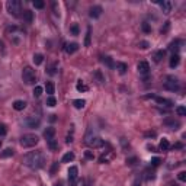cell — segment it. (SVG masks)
Wrapping results in <instances>:
<instances>
[{
    "label": "cell",
    "instance_id": "25",
    "mask_svg": "<svg viewBox=\"0 0 186 186\" xmlns=\"http://www.w3.org/2000/svg\"><path fill=\"white\" fill-rule=\"evenodd\" d=\"M76 87H77V90H79V92H87V90H89L87 84H84V83H83V80H79Z\"/></svg>",
    "mask_w": 186,
    "mask_h": 186
},
{
    "label": "cell",
    "instance_id": "49",
    "mask_svg": "<svg viewBox=\"0 0 186 186\" xmlns=\"http://www.w3.org/2000/svg\"><path fill=\"white\" fill-rule=\"evenodd\" d=\"M134 186H141V185H140V183H135V185H134Z\"/></svg>",
    "mask_w": 186,
    "mask_h": 186
},
{
    "label": "cell",
    "instance_id": "42",
    "mask_svg": "<svg viewBox=\"0 0 186 186\" xmlns=\"http://www.w3.org/2000/svg\"><path fill=\"white\" fill-rule=\"evenodd\" d=\"M95 76L99 79V83H103V81H105V77L102 76V73H100V71H96V73H95Z\"/></svg>",
    "mask_w": 186,
    "mask_h": 186
},
{
    "label": "cell",
    "instance_id": "33",
    "mask_svg": "<svg viewBox=\"0 0 186 186\" xmlns=\"http://www.w3.org/2000/svg\"><path fill=\"white\" fill-rule=\"evenodd\" d=\"M90 32H92V29L87 28V34H86V38H84V45H86V47L90 45Z\"/></svg>",
    "mask_w": 186,
    "mask_h": 186
},
{
    "label": "cell",
    "instance_id": "15",
    "mask_svg": "<svg viewBox=\"0 0 186 186\" xmlns=\"http://www.w3.org/2000/svg\"><path fill=\"white\" fill-rule=\"evenodd\" d=\"M77 50H79V44H76V42H71V44L66 45V52L67 54H74Z\"/></svg>",
    "mask_w": 186,
    "mask_h": 186
},
{
    "label": "cell",
    "instance_id": "40",
    "mask_svg": "<svg viewBox=\"0 0 186 186\" xmlns=\"http://www.w3.org/2000/svg\"><path fill=\"white\" fill-rule=\"evenodd\" d=\"M84 157L89 158V160H93V158H95V154H93L92 151H86V153H84Z\"/></svg>",
    "mask_w": 186,
    "mask_h": 186
},
{
    "label": "cell",
    "instance_id": "17",
    "mask_svg": "<svg viewBox=\"0 0 186 186\" xmlns=\"http://www.w3.org/2000/svg\"><path fill=\"white\" fill-rule=\"evenodd\" d=\"M54 135H55V128H52V127H50V128H47V129L44 131V137H45L47 140L54 138Z\"/></svg>",
    "mask_w": 186,
    "mask_h": 186
},
{
    "label": "cell",
    "instance_id": "48",
    "mask_svg": "<svg viewBox=\"0 0 186 186\" xmlns=\"http://www.w3.org/2000/svg\"><path fill=\"white\" fill-rule=\"evenodd\" d=\"M54 186H63V183H61V182H58V183H55Z\"/></svg>",
    "mask_w": 186,
    "mask_h": 186
},
{
    "label": "cell",
    "instance_id": "10",
    "mask_svg": "<svg viewBox=\"0 0 186 186\" xmlns=\"http://www.w3.org/2000/svg\"><path fill=\"white\" fill-rule=\"evenodd\" d=\"M25 124H26L29 128H38V127H39V124H41V121H39V118H35V116H29V118L25 121Z\"/></svg>",
    "mask_w": 186,
    "mask_h": 186
},
{
    "label": "cell",
    "instance_id": "12",
    "mask_svg": "<svg viewBox=\"0 0 186 186\" xmlns=\"http://www.w3.org/2000/svg\"><path fill=\"white\" fill-rule=\"evenodd\" d=\"M160 6H161V9H163V12L167 15V13H170L172 12V7H173V3L172 1H160Z\"/></svg>",
    "mask_w": 186,
    "mask_h": 186
},
{
    "label": "cell",
    "instance_id": "37",
    "mask_svg": "<svg viewBox=\"0 0 186 186\" xmlns=\"http://www.w3.org/2000/svg\"><path fill=\"white\" fill-rule=\"evenodd\" d=\"M6 132H7V128H6V125H4V124H0V137L6 135Z\"/></svg>",
    "mask_w": 186,
    "mask_h": 186
},
{
    "label": "cell",
    "instance_id": "18",
    "mask_svg": "<svg viewBox=\"0 0 186 186\" xmlns=\"http://www.w3.org/2000/svg\"><path fill=\"white\" fill-rule=\"evenodd\" d=\"M179 45H182V41H179V39H176V41H173V42L170 44V47H169V50H170V51H173L175 54H178L176 51H178V50L180 48Z\"/></svg>",
    "mask_w": 186,
    "mask_h": 186
},
{
    "label": "cell",
    "instance_id": "16",
    "mask_svg": "<svg viewBox=\"0 0 186 186\" xmlns=\"http://www.w3.org/2000/svg\"><path fill=\"white\" fill-rule=\"evenodd\" d=\"M179 61H180V57H179V54H173L172 57H170V67L172 69H175V67H178V64H179Z\"/></svg>",
    "mask_w": 186,
    "mask_h": 186
},
{
    "label": "cell",
    "instance_id": "9",
    "mask_svg": "<svg viewBox=\"0 0 186 186\" xmlns=\"http://www.w3.org/2000/svg\"><path fill=\"white\" fill-rule=\"evenodd\" d=\"M163 124H164V125H167V127H170L172 129H178V128L180 127V122H179L178 119H175V118L164 119V121H163Z\"/></svg>",
    "mask_w": 186,
    "mask_h": 186
},
{
    "label": "cell",
    "instance_id": "23",
    "mask_svg": "<svg viewBox=\"0 0 186 186\" xmlns=\"http://www.w3.org/2000/svg\"><path fill=\"white\" fill-rule=\"evenodd\" d=\"M45 92H47L50 96L54 95V83H52V81H47V84H45Z\"/></svg>",
    "mask_w": 186,
    "mask_h": 186
},
{
    "label": "cell",
    "instance_id": "32",
    "mask_svg": "<svg viewBox=\"0 0 186 186\" xmlns=\"http://www.w3.org/2000/svg\"><path fill=\"white\" fill-rule=\"evenodd\" d=\"M176 113H178L179 116H185L186 115V108L185 106H178V108H176Z\"/></svg>",
    "mask_w": 186,
    "mask_h": 186
},
{
    "label": "cell",
    "instance_id": "34",
    "mask_svg": "<svg viewBox=\"0 0 186 186\" xmlns=\"http://www.w3.org/2000/svg\"><path fill=\"white\" fill-rule=\"evenodd\" d=\"M42 90H44V89H42L41 86H37V87L34 89V96H35V98H39V96L42 95Z\"/></svg>",
    "mask_w": 186,
    "mask_h": 186
},
{
    "label": "cell",
    "instance_id": "31",
    "mask_svg": "<svg viewBox=\"0 0 186 186\" xmlns=\"http://www.w3.org/2000/svg\"><path fill=\"white\" fill-rule=\"evenodd\" d=\"M48 147L51 150H57L58 149V143H57L54 138H51V140H48Z\"/></svg>",
    "mask_w": 186,
    "mask_h": 186
},
{
    "label": "cell",
    "instance_id": "7",
    "mask_svg": "<svg viewBox=\"0 0 186 186\" xmlns=\"http://www.w3.org/2000/svg\"><path fill=\"white\" fill-rule=\"evenodd\" d=\"M86 143H87L90 147H93V149H99V147L103 146V140H102L100 137H89V135H87Z\"/></svg>",
    "mask_w": 186,
    "mask_h": 186
},
{
    "label": "cell",
    "instance_id": "45",
    "mask_svg": "<svg viewBox=\"0 0 186 186\" xmlns=\"http://www.w3.org/2000/svg\"><path fill=\"white\" fill-rule=\"evenodd\" d=\"M182 147H183V146H182L180 143H176V144H175L173 147H170V149H182Z\"/></svg>",
    "mask_w": 186,
    "mask_h": 186
},
{
    "label": "cell",
    "instance_id": "11",
    "mask_svg": "<svg viewBox=\"0 0 186 186\" xmlns=\"http://www.w3.org/2000/svg\"><path fill=\"white\" fill-rule=\"evenodd\" d=\"M137 69H138V71H140L141 74H147L150 71V66H149L147 61H140L138 66H137Z\"/></svg>",
    "mask_w": 186,
    "mask_h": 186
},
{
    "label": "cell",
    "instance_id": "20",
    "mask_svg": "<svg viewBox=\"0 0 186 186\" xmlns=\"http://www.w3.org/2000/svg\"><path fill=\"white\" fill-rule=\"evenodd\" d=\"M74 160V153H71V151H69V153H66L64 156H63V163H70V161H73Z\"/></svg>",
    "mask_w": 186,
    "mask_h": 186
},
{
    "label": "cell",
    "instance_id": "13",
    "mask_svg": "<svg viewBox=\"0 0 186 186\" xmlns=\"http://www.w3.org/2000/svg\"><path fill=\"white\" fill-rule=\"evenodd\" d=\"M154 99H156V102H157L158 105H163V106H167V108H170V106L173 105V102H172V100H169V99H164V98H158V96H154Z\"/></svg>",
    "mask_w": 186,
    "mask_h": 186
},
{
    "label": "cell",
    "instance_id": "24",
    "mask_svg": "<svg viewBox=\"0 0 186 186\" xmlns=\"http://www.w3.org/2000/svg\"><path fill=\"white\" fill-rule=\"evenodd\" d=\"M13 150L12 149H6V150H3L1 153H0V158H6V157H12L13 156Z\"/></svg>",
    "mask_w": 186,
    "mask_h": 186
},
{
    "label": "cell",
    "instance_id": "21",
    "mask_svg": "<svg viewBox=\"0 0 186 186\" xmlns=\"http://www.w3.org/2000/svg\"><path fill=\"white\" fill-rule=\"evenodd\" d=\"M160 150H163V151L170 150V143H169V140H167V138H163V140L160 141Z\"/></svg>",
    "mask_w": 186,
    "mask_h": 186
},
{
    "label": "cell",
    "instance_id": "22",
    "mask_svg": "<svg viewBox=\"0 0 186 186\" xmlns=\"http://www.w3.org/2000/svg\"><path fill=\"white\" fill-rule=\"evenodd\" d=\"M116 69H118V71H119L121 74H125L127 70H128V66H127L125 63H116Z\"/></svg>",
    "mask_w": 186,
    "mask_h": 186
},
{
    "label": "cell",
    "instance_id": "14",
    "mask_svg": "<svg viewBox=\"0 0 186 186\" xmlns=\"http://www.w3.org/2000/svg\"><path fill=\"white\" fill-rule=\"evenodd\" d=\"M26 108V102L25 100H15L13 102V109L15 111H23Z\"/></svg>",
    "mask_w": 186,
    "mask_h": 186
},
{
    "label": "cell",
    "instance_id": "2",
    "mask_svg": "<svg viewBox=\"0 0 186 186\" xmlns=\"http://www.w3.org/2000/svg\"><path fill=\"white\" fill-rule=\"evenodd\" d=\"M38 143H39V138H38V135H35V134H25L21 138V146L25 147V149L35 147Z\"/></svg>",
    "mask_w": 186,
    "mask_h": 186
},
{
    "label": "cell",
    "instance_id": "35",
    "mask_svg": "<svg viewBox=\"0 0 186 186\" xmlns=\"http://www.w3.org/2000/svg\"><path fill=\"white\" fill-rule=\"evenodd\" d=\"M34 6H35L37 9H44L45 3H44L42 0H34Z\"/></svg>",
    "mask_w": 186,
    "mask_h": 186
},
{
    "label": "cell",
    "instance_id": "29",
    "mask_svg": "<svg viewBox=\"0 0 186 186\" xmlns=\"http://www.w3.org/2000/svg\"><path fill=\"white\" fill-rule=\"evenodd\" d=\"M102 63H105L108 67H111V69H113L115 67V64H113V61H112L111 57H102Z\"/></svg>",
    "mask_w": 186,
    "mask_h": 186
},
{
    "label": "cell",
    "instance_id": "4",
    "mask_svg": "<svg viewBox=\"0 0 186 186\" xmlns=\"http://www.w3.org/2000/svg\"><path fill=\"white\" fill-rule=\"evenodd\" d=\"M164 89L170 90V92H178L180 89V83L178 80V77L175 76H167L166 77V81H164Z\"/></svg>",
    "mask_w": 186,
    "mask_h": 186
},
{
    "label": "cell",
    "instance_id": "41",
    "mask_svg": "<svg viewBox=\"0 0 186 186\" xmlns=\"http://www.w3.org/2000/svg\"><path fill=\"white\" fill-rule=\"evenodd\" d=\"M160 164V158L158 157H154L153 160H151V166H154V167H157Z\"/></svg>",
    "mask_w": 186,
    "mask_h": 186
},
{
    "label": "cell",
    "instance_id": "50",
    "mask_svg": "<svg viewBox=\"0 0 186 186\" xmlns=\"http://www.w3.org/2000/svg\"><path fill=\"white\" fill-rule=\"evenodd\" d=\"M0 147H1V140H0Z\"/></svg>",
    "mask_w": 186,
    "mask_h": 186
},
{
    "label": "cell",
    "instance_id": "3",
    "mask_svg": "<svg viewBox=\"0 0 186 186\" xmlns=\"http://www.w3.org/2000/svg\"><path fill=\"white\" fill-rule=\"evenodd\" d=\"M22 80L25 81V84L31 86V84H35L37 81V76H35V70L32 67H25L23 71H22Z\"/></svg>",
    "mask_w": 186,
    "mask_h": 186
},
{
    "label": "cell",
    "instance_id": "47",
    "mask_svg": "<svg viewBox=\"0 0 186 186\" xmlns=\"http://www.w3.org/2000/svg\"><path fill=\"white\" fill-rule=\"evenodd\" d=\"M55 119H57V118H55V115H50V121H51V122H54Z\"/></svg>",
    "mask_w": 186,
    "mask_h": 186
},
{
    "label": "cell",
    "instance_id": "28",
    "mask_svg": "<svg viewBox=\"0 0 186 186\" xmlns=\"http://www.w3.org/2000/svg\"><path fill=\"white\" fill-rule=\"evenodd\" d=\"M163 57H164V51L160 50V51H157V52L154 54V61H156V63H160Z\"/></svg>",
    "mask_w": 186,
    "mask_h": 186
},
{
    "label": "cell",
    "instance_id": "6",
    "mask_svg": "<svg viewBox=\"0 0 186 186\" xmlns=\"http://www.w3.org/2000/svg\"><path fill=\"white\" fill-rule=\"evenodd\" d=\"M77 178H79V169L76 166H71L69 169V186L77 185Z\"/></svg>",
    "mask_w": 186,
    "mask_h": 186
},
{
    "label": "cell",
    "instance_id": "36",
    "mask_svg": "<svg viewBox=\"0 0 186 186\" xmlns=\"http://www.w3.org/2000/svg\"><path fill=\"white\" fill-rule=\"evenodd\" d=\"M141 29H143V31H144L146 34H149V32H151V26H150V25L147 23V22H144V23L141 25Z\"/></svg>",
    "mask_w": 186,
    "mask_h": 186
},
{
    "label": "cell",
    "instance_id": "38",
    "mask_svg": "<svg viewBox=\"0 0 186 186\" xmlns=\"http://www.w3.org/2000/svg\"><path fill=\"white\" fill-rule=\"evenodd\" d=\"M178 179H179L180 182H186V172H180V173L178 175Z\"/></svg>",
    "mask_w": 186,
    "mask_h": 186
},
{
    "label": "cell",
    "instance_id": "19",
    "mask_svg": "<svg viewBox=\"0 0 186 186\" xmlns=\"http://www.w3.org/2000/svg\"><path fill=\"white\" fill-rule=\"evenodd\" d=\"M23 19H25L28 23H32V21H34V12L25 10V12H23Z\"/></svg>",
    "mask_w": 186,
    "mask_h": 186
},
{
    "label": "cell",
    "instance_id": "27",
    "mask_svg": "<svg viewBox=\"0 0 186 186\" xmlns=\"http://www.w3.org/2000/svg\"><path fill=\"white\" fill-rule=\"evenodd\" d=\"M55 105H57V99H55L54 96H48V98H47V106L54 108Z\"/></svg>",
    "mask_w": 186,
    "mask_h": 186
},
{
    "label": "cell",
    "instance_id": "39",
    "mask_svg": "<svg viewBox=\"0 0 186 186\" xmlns=\"http://www.w3.org/2000/svg\"><path fill=\"white\" fill-rule=\"evenodd\" d=\"M70 31H71V34H73V35H79V25H73V26H71V28H70Z\"/></svg>",
    "mask_w": 186,
    "mask_h": 186
},
{
    "label": "cell",
    "instance_id": "8",
    "mask_svg": "<svg viewBox=\"0 0 186 186\" xmlns=\"http://www.w3.org/2000/svg\"><path fill=\"white\" fill-rule=\"evenodd\" d=\"M102 12H103V9H102L100 6H93V7H90V10H89V16L93 18V19H96V18H99V16L102 15Z\"/></svg>",
    "mask_w": 186,
    "mask_h": 186
},
{
    "label": "cell",
    "instance_id": "1",
    "mask_svg": "<svg viewBox=\"0 0 186 186\" xmlns=\"http://www.w3.org/2000/svg\"><path fill=\"white\" fill-rule=\"evenodd\" d=\"M22 161H23L25 166H28V167L37 170V169L44 167V164H45V154H44L41 150H38V151H31V153H28V154L23 156V160H22Z\"/></svg>",
    "mask_w": 186,
    "mask_h": 186
},
{
    "label": "cell",
    "instance_id": "46",
    "mask_svg": "<svg viewBox=\"0 0 186 186\" xmlns=\"http://www.w3.org/2000/svg\"><path fill=\"white\" fill-rule=\"evenodd\" d=\"M57 167H58V163H54V166H52V169H51V172L54 173V172L57 170Z\"/></svg>",
    "mask_w": 186,
    "mask_h": 186
},
{
    "label": "cell",
    "instance_id": "26",
    "mask_svg": "<svg viewBox=\"0 0 186 186\" xmlns=\"http://www.w3.org/2000/svg\"><path fill=\"white\" fill-rule=\"evenodd\" d=\"M73 105H74L76 109H81V108H84L86 100H83V99H76V100H73Z\"/></svg>",
    "mask_w": 186,
    "mask_h": 186
},
{
    "label": "cell",
    "instance_id": "30",
    "mask_svg": "<svg viewBox=\"0 0 186 186\" xmlns=\"http://www.w3.org/2000/svg\"><path fill=\"white\" fill-rule=\"evenodd\" d=\"M42 61H44V55L42 54H35L34 55V63L39 66V64H42Z\"/></svg>",
    "mask_w": 186,
    "mask_h": 186
},
{
    "label": "cell",
    "instance_id": "5",
    "mask_svg": "<svg viewBox=\"0 0 186 186\" xmlns=\"http://www.w3.org/2000/svg\"><path fill=\"white\" fill-rule=\"evenodd\" d=\"M7 10L10 15H13L15 18H19L21 16V12H22V4L19 0H10L7 1Z\"/></svg>",
    "mask_w": 186,
    "mask_h": 186
},
{
    "label": "cell",
    "instance_id": "43",
    "mask_svg": "<svg viewBox=\"0 0 186 186\" xmlns=\"http://www.w3.org/2000/svg\"><path fill=\"white\" fill-rule=\"evenodd\" d=\"M149 47H150V44L147 42V41H141V42H140V48H143V50H147Z\"/></svg>",
    "mask_w": 186,
    "mask_h": 186
},
{
    "label": "cell",
    "instance_id": "44",
    "mask_svg": "<svg viewBox=\"0 0 186 186\" xmlns=\"http://www.w3.org/2000/svg\"><path fill=\"white\" fill-rule=\"evenodd\" d=\"M81 186H90V180H89V179L81 180Z\"/></svg>",
    "mask_w": 186,
    "mask_h": 186
}]
</instances>
